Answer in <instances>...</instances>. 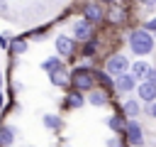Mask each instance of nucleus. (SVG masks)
Returning a JSON list of instances; mask_svg holds the SVG:
<instances>
[{
	"mask_svg": "<svg viewBox=\"0 0 156 147\" xmlns=\"http://www.w3.org/2000/svg\"><path fill=\"white\" fill-rule=\"evenodd\" d=\"M129 44H132V49H134L136 54H149L151 47H154V39H151L149 32H144V29H134V32L129 34Z\"/></svg>",
	"mask_w": 156,
	"mask_h": 147,
	"instance_id": "nucleus-1",
	"label": "nucleus"
},
{
	"mask_svg": "<svg viewBox=\"0 0 156 147\" xmlns=\"http://www.w3.org/2000/svg\"><path fill=\"white\" fill-rule=\"evenodd\" d=\"M68 78H71V86H76L78 91H90L95 86V74L88 69H76Z\"/></svg>",
	"mask_w": 156,
	"mask_h": 147,
	"instance_id": "nucleus-2",
	"label": "nucleus"
},
{
	"mask_svg": "<svg viewBox=\"0 0 156 147\" xmlns=\"http://www.w3.org/2000/svg\"><path fill=\"white\" fill-rule=\"evenodd\" d=\"M127 69H129V61H127V56H122V54H112V56L107 59V64H105V74H107V76H122Z\"/></svg>",
	"mask_w": 156,
	"mask_h": 147,
	"instance_id": "nucleus-3",
	"label": "nucleus"
},
{
	"mask_svg": "<svg viewBox=\"0 0 156 147\" xmlns=\"http://www.w3.org/2000/svg\"><path fill=\"white\" fill-rule=\"evenodd\" d=\"M127 137H129V145H134V147H139V145H144V135H141V127H139V123H127Z\"/></svg>",
	"mask_w": 156,
	"mask_h": 147,
	"instance_id": "nucleus-4",
	"label": "nucleus"
},
{
	"mask_svg": "<svg viewBox=\"0 0 156 147\" xmlns=\"http://www.w3.org/2000/svg\"><path fill=\"white\" fill-rule=\"evenodd\" d=\"M136 91H139V98H141V100H146V103H154V100H156V86H154V83L141 81V83L136 86Z\"/></svg>",
	"mask_w": 156,
	"mask_h": 147,
	"instance_id": "nucleus-5",
	"label": "nucleus"
},
{
	"mask_svg": "<svg viewBox=\"0 0 156 147\" xmlns=\"http://www.w3.org/2000/svg\"><path fill=\"white\" fill-rule=\"evenodd\" d=\"M83 15H85V22L95 24V22H100V20H102V7H100V5H95V2H90V5H85V7H83Z\"/></svg>",
	"mask_w": 156,
	"mask_h": 147,
	"instance_id": "nucleus-6",
	"label": "nucleus"
},
{
	"mask_svg": "<svg viewBox=\"0 0 156 147\" xmlns=\"http://www.w3.org/2000/svg\"><path fill=\"white\" fill-rule=\"evenodd\" d=\"M73 32H76V39H80V42H88V39L93 37V24H90V22H85V20H80V22H76Z\"/></svg>",
	"mask_w": 156,
	"mask_h": 147,
	"instance_id": "nucleus-7",
	"label": "nucleus"
},
{
	"mask_svg": "<svg viewBox=\"0 0 156 147\" xmlns=\"http://www.w3.org/2000/svg\"><path fill=\"white\" fill-rule=\"evenodd\" d=\"M56 49H58V54H63V56H71V54H73V39L61 34V37L56 39Z\"/></svg>",
	"mask_w": 156,
	"mask_h": 147,
	"instance_id": "nucleus-8",
	"label": "nucleus"
},
{
	"mask_svg": "<svg viewBox=\"0 0 156 147\" xmlns=\"http://www.w3.org/2000/svg\"><path fill=\"white\" fill-rule=\"evenodd\" d=\"M112 86H117V91H122V93H127V91H132V88L136 86V81H134L132 76H127V74H122V76H117V81H115Z\"/></svg>",
	"mask_w": 156,
	"mask_h": 147,
	"instance_id": "nucleus-9",
	"label": "nucleus"
},
{
	"mask_svg": "<svg viewBox=\"0 0 156 147\" xmlns=\"http://www.w3.org/2000/svg\"><path fill=\"white\" fill-rule=\"evenodd\" d=\"M51 76V83L54 86H61V88H66V86H71V78H68V74L61 69V71H54V74H49Z\"/></svg>",
	"mask_w": 156,
	"mask_h": 147,
	"instance_id": "nucleus-10",
	"label": "nucleus"
},
{
	"mask_svg": "<svg viewBox=\"0 0 156 147\" xmlns=\"http://www.w3.org/2000/svg\"><path fill=\"white\" fill-rule=\"evenodd\" d=\"M12 140H15V130L10 125H0V145L2 147H10Z\"/></svg>",
	"mask_w": 156,
	"mask_h": 147,
	"instance_id": "nucleus-11",
	"label": "nucleus"
},
{
	"mask_svg": "<svg viewBox=\"0 0 156 147\" xmlns=\"http://www.w3.org/2000/svg\"><path fill=\"white\" fill-rule=\"evenodd\" d=\"M41 69H44V71H49V74H54V71H61V69H63V64H61V59H58V56H51V59H46V61L41 64Z\"/></svg>",
	"mask_w": 156,
	"mask_h": 147,
	"instance_id": "nucleus-12",
	"label": "nucleus"
},
{
	"mask_svg": "<svg viewBox=\"0 0 156 147\" xmlns=\"http://www.w3.org/2000/svg\"><path fill=\"white\" fill-rule=\"evenodd\" d=\"M88 100H90L93 105H98V108H100V105H105V103H107V93H105V91H90Z\"/></svg>",
	"mask_w": 156,
	"mask_h": 147,
	"instance_id": "nucleus-13",
	"label": "nucleus"
},
{
	"mask_svg": "<svg viewBox=\"0 0 156 147\" xmlns=\"http://www.w3.org/2000/svg\"><path fill=\"white\" fill-rule=\"evenodd\" d=\"M146 71H149V64L136 61V64L132 66V78H134V81H136V78H144V76H146Z\"/></svg>",
	"mask_w": 156,
	"mask_h": 147,
	"instance_id": "nucleus-14",
	"label": "nucleus"
},
{
	"mask_svg": "<svg viewBox=\"0 0 156 147\" xmlns=\"http://www.w3.org/2000/svg\"><path fill=\"white\" fill-rule=\"evenodd\" d=\"M78 105H83V96L76 91V93H71V96H66V100H63V108H78Z\"/></svg>",
	"mask_w": 156,
	"mask_h": 147,
	"instance_id": "nucleus-15",
	"label": "nucleus"
},
{
	"mask_svg": "<svg viewBox=\"0 0 156 147\" xmlns=\"http://www.w3.org/2000/svg\"><path fill=\"white\" fill-rule=\"evenodd\" d=\"M107 125H110V130H115V132H124V127H127V123H124L122 115H112Z\"/></svg>",
	"mask_w": 156,
	"mask_h": 147,
	"instance_id": "nucleus-16",
	"label": "nucleus"
},
{
	"mask_svg": "<svg viewBox=\"0 0 156 147\" xmlns=\"http://www.w3.org/2000/svg\"><path fill=\"white\" fill-rule=\"evenodd\" d=\"M139 110H141V108H139V103H136V100H127V103H124V113H127L129 118H136V115H139Z\"/></svg>",
	"mask_w": 156,
	"mask_h": 147,
	"instance_id": "nucleus-17",
	"label": "nucleus"
},
{
	"mask_svg": "<svg viewBox=\"0 0 156 147\" xmlns=\"http://www.w3.org/2000/svg\"><path fill=\"white\" fill-rule=\"evenodd\" d=\"M44 125L51 127V130H56V127H61V118L58 115H44Z\"/></svg>",
	"mask_w": 156,
	"mask_h": 147,
	"instance_id": "nucleus-18",
	"label": "nucleus"
},
{
	"mask_svg": "<svg viewBox=\"0 0 156 147\" xmlns=\"http://www.w3.org/2000/svg\"><path fill=\"white\" fill-rule=\"evenodd\" d=\"M95 76H98V81L102 83V88H105V91H110V88H112V78H110L105 71H100V74H95Z\"/></svg>",
	"mask_w": 156,
	"mask_h": 147,
	"instance_id": "nucleus-19",
	"label": "nucleus"
},
{
	"mask_svg": "<svg viewBox=\"0 0 156 147\" xmlns=\"http://www.w3.org/2000/svg\"><path fill=\"white\" fill-rule=\"evenodd\" d=\"M12 51L24 54V51H27V42H24V39H15V42H12Z\"/></svg>",
	"mask_w": 156,
	"mask_h": 147,
	"instance_id": "nucleus-20",
	"label": "nucleus"
},
{
	"mask_svg": "<svg viewBox=\"0 0 156 147\" xmlns=\"http://www.w3.org/2000/svg\"><path fill=\"white\" fill-rule=\"evenodd\" d=\"M144 78H146L149 83H154V86H156V69H154V66H149V71H146V76H144Z\"/></svg>",
	"mask_w": 156,
	"mask_h": 147,
	"instance_id": "nucleus-21",
	"label": "nucleus"
},
{
	"mask_svg": "<svg viewBox=\"0 0 156 147\" xmlns=\"http://www.w3.org/2000/svg\"><path fill=\"white\" fill-rule=\"evenodd\" d=\"M95 47H98L95 42H88V44H85V49H83V54H85V56H93V54H95Z\"/></svg>",
	"mask_w": 156,
	"mask_h": 147,
	"instance_id": "nucleus-22",
	"label": "nucleus"
},
{
	"mask_svg": "<svg viewBox=\"0 0 156 147\" xmlns=\"http://www.w3.org/2000/svg\"><path fill=\"white\" fill-rule=\"evenodd\" d=\"M144 32H149V34H151V32H156V17L146 22V29H144Z\"/></svg>",
	"mask_w": 156,
	"mask_h": 147,
	"instance_id": "nucleus-23",
	"label": "nucleus"
},
{
	"mask_svg": "<svg viewBox=\"0 0 156 147\" xmlns=\"http://www.w3.org/2000/svg\"><path fill=\"white\" fill-rule=\"evenodd\" d=\"M107 147H122V145H119V137H112V140H107Z\"/></svg>",
	"mask_w": 156,
	"mask_h": 147,
	"instance_id": "nucleus-24",
	"label": "nucleus"
},
{
	"mask_svg": "<svg viewBox=\"0 0 156 147\" xmlns=\"http://www.w3.org/2000/svg\"><path fill=\"white\" fill-rule=\"evenodd\" d=\"M149 113H151V115H154V118H156V100H154V103H151V105H149Z\"/></svg>",
	"mask_w": 156,
	"mask_h": 147,
	"instance_id": "nucleus-25",
	"label": "nucleus"
},
{
	"mask_svg": "<svg viewBox=\"0 0 156 147\" xmlns=\"http://www.w3.org/2000/svg\"><path fill=\"white\" fill-rule=\"evenodd\" d=\"M139 2H144V5H156V0H139Z\"/></svg>",
	"mask_w": 156,
	"mask_h": 147,
	"instance_id": "nucleus-26",
	"label": "nucleus"
},
{
	"mask_svg": "<svg viewBox=\"0 0 156 147\" xmlns=\"http://www.w3.org/2000/svg\"><path fill=\"white\" fill-rule=\"evenodd\" d=\"M5 7H7V2H5V0H0V12H2Z\"/></svg>",
	"mask_w": 156,
	"mask_h": 147,
	"instance_id": "nucleus-27",
	"label": "nucleus"
},
{
	"mask_svg": "<svg viewBox=\"0 0 156 147\" xmlns=\"http://www.w3.org/2000/svg\"><path fill=\"white\" fill-rule=\"evenodd\" d=\"M2 103H5V98H2V93H0V108H2Z\"/></svg>",
	"mask_w": 156,
	"mask_h": 147,
	"instance_id": "nucleus-28",
	"label": "nucleus"
},
{
	"mask_svg": "<svg viewBox=\"0 0 156 147\" xmlns=\"http://www.w3.org/2000/svg\"><path fill=\"white\" fill-rule=\"evenodd\" d=\"M0 86H2V74H0Z\"/></svg>",
	"mask_w": 156,
	"mask_h": 147,
	"instance_id": "nucleus-29",
	"label": "nucleus"
}]
</instances>
